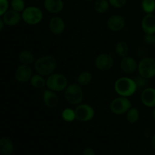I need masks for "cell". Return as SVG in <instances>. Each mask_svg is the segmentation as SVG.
<instances>
[{"label": "cell", "mask_w": 155, "mask_h": 155, "mask_svg": "<svg viewBox=\"0 0 155 155\" xmlns=\"http://www.w3.org/2000/svg\"><path fill=\"white\" fill-rule=\"evenodd\" d=\"M141 8L145 14H154L155 0H143L141 2Z\"/></svg>", "instance_id": "cell-27"}, {"label": "cell", "mask_w": 155, "mask_h": 155, "mask_svg": "<svg viewBox=\"0 0 155 155\" xmlns=\"http://www.w3.org/2000/svg\"><path fill=\"white\" fill-rule=\"evenodd\" d=\"M152 118L155 122V107H153V110H152Z\"/></svg>", "instance_id": "cell-36"}, {"label": "cell", "mask_w": 155, "mask_h": 155, "mask_svg": "<svg viewBox=\"0 0 155 155\" xmlns=\"http://www.w3.org/2000/svg\"><path fill=\"white\" fill-rule=\"evenodd\" d=\"M68 86V80L64 74L54 73L46 78L47 89L55 92H64Z\"/></svg>", "instance_id": "cell-4"}, {"label": "cell", "mask_w": 155, "mask_h": 155, "mask_svg": "<svg viewBox=\"0 0 155 155\" xmlns=\"http://www.w3.org/2000/svg\"><path fill=\"white\" fill-rule=\"evenodd\" d=\"M138 74L145 79L154 78L155 77V58L144 57L138 64Z\"/></svg>", "instance_id": "cell-6"}, {"label": "cell", "mask_w": 155, "mask_h": 155, "mask_svg": "<svg viewBox=\"0 0 155 155\" xmlns=\"http://www.w3.org/2000/svg\"><path fill=\"white\" fill-rule=\"evenodd\" d=\"M153 155H155V153H154V154H153Z\"/></svg>", "instance_id": "cell-39"}, {"label": "cell", "mask_w": 155, "mask_h": 155, "mask_svg": "<svg viewBox=\"0 0 155 155\" xmlns=\"http://www.w3.org/2000/svg\"><path fill=\"white\" fill-rule=\"evenodd\" d=\"M8 0H0V17L4 15V14L8 10Z\"/></svg>", "instance_id": "cell-32"}, {"label": "cell", "mask_w": 155, "mask_h": 155, "mask_svg": "<svg viewBox=\"0 0 155 155\" xmlns=\"http://www.w3.org/2000/svg\"><path fill=\"white\" fill-rule=\"evenodd\" d=\"M126 26V20L120 15H111L107 21V27L113 32H120L124 29Z\"/></svg>", "instance_id": "cell-12"}, {"label": "cell", "mask_w": 155, "mask_h": 155, "mask_svg": "<svg viewBox=\"0 0 155 155\" xmlns=\"http://www.w3.org/2000/svg\"><path fill=\"white\" fill-rule=\"evenodd\" d=\"M21 17L24 23L30 26H35L41 23L43 19V12L36 6H29L21 12Z\"/></svg>", "instance_id": "cell-5"}, {"label": "cell", "mask_w": 155, "mask_h": 155, "mask_svg": "<svg viewBox=\"0 0 155 155\" xmlns=\"http://www.w3.org/2000/svg\"><path fill=\"white\" fill-rule=\"evenodd\" d=\"M133 80L136 82V86H137L138 89H142L143 90L144 89L147 88V86H148V79L144 78L143 77H142L141 75H139V74L133 77Z\"/></svg>", "instance_id": "cell-28"}, {"label": "cell", "mask_w": 155, "mask_h": 155, "mask_svg": "<svg viewBox=\"0 0 155 155\" xmlns=\"http://www.w3.org/2000/svg\"><path fill=\"white\" fill-rule=\"evenodd\" d=\"M139 1H141V2H142V1H143V0H139Z\"/></svg>", "instance_id": "cell-38"}, {"label": "cell", "mask_w": 155, "mask_h": 155, "mask_svg": "<svg viewBox=\"0 0 155 155\" xmlns=\"http://www.w3.org/2000/svg\"><path fill=\"white\" fill-rule=\"evenodd\" d=\"M61 118L67 123H72L76 120V114L74 109L67 107L61 112Z\"/></svg>", "instance_id": "cell-26"}, {"label": "cell", "mask_w": 155, "mask_h": 155, "mask_svg": "<svg viewBox=\"0 0 155 155\" xmlns=\"http://www.w3.org/2000/svg\"><path fill=\"white\" fill-rule=\"evenodd\" d=\"M140 99L143 105L147 107H155V88L147 87L142 90Z\"/></svg>", "instance_id": "cell-14"}, {"label": "cell", "mask_w": 155, "mask_h": 155, "mask_svg": "<svg viewBox=\"0 0 155 155\" xmlns=\"http://www.w3.org/2000/svg\"><path fill=\"white\" fill-rule=\"evenodd\" d=\"M128 0H108L109 4L114 8H121L127 5Z\"/></svg>", "instance_id": "cell-31"}, {"label": "cell", "mask_w": 155, "mask_h": 155, "mask_svg": "<svg viewBox=\"0 0 155 155\" xmlns=\"http://www.w3.org/2000/svg\"><path fill=\"white\" fill-rule=\"evenodd\" d=\"M138 64L139 63L136 59L127 55L121 58L120 62V68L124 74L130 75V74H135L138 71Z\"/></svg>", "instance_id": "cell-11"}, {"label": "cell", "mask_w": 155, "mask_h": 155, "mask_svg": "<svg viewBox=\"0 0 155 155\" xmlns=\"http://www.w3.org/2000/svg\"><path fill=\"white\" fill-rule=\"evenodd\" d=\"M14 144L8 138L0 139V154L2 155H12L14 152Z\"/></svg>", "instance_id": "cell-19"}, {"label": "cell", "mask_w": 155, "mask_h": 155, "mask_svg": "<svg viewBox=\"0 0 155 155\" xmlns=\"http://www.w3.org/2000/svg\"><path fill=\"white\" fill-rule=\"evenodd\" d=\"M143 41L148 45L155 48V33L154 34H145L143 36Z\"/></svg>", "instance_id": "cell-30"}, {"label": "cell", "mask_w": 155, "mask_h": 155, "mask_svg": "<svg viewBox=\"0 0 155 155\" xmlns=\"http://www.w3.org/2000/svg\"><path fill=\"white\" fill-rule=\"evenodd\" d=\"M57 65L58 63L55 58L50 54H46L36 59L33 64V68L36 74L45 77L54 74L57 68Z\"/></svg>", "instance_id": "cell-1"}, {"label": "cell", "mask_w": 155, "mask_h": 155, "mask_svg": "<svg viewBox=\"0 0 155 155\" xmlns=\"http://www.w3.org/2000/svg\"><path fill=\"white\" fill-rule=\"evenodd\" d=\"M154 58H155V55H154Z\"/></svg>", "instance_id": "cell-40"}, {"label": "cell", "mask_w": 155, "mask_h": 155, "mask_svg": "<svg viewBox=\"0 0 155 155\" xmlns=\"http://www.w3.org/2000/svg\"><path fill=\"white\" fill-rule=\"evenodd\" d=\"M95 68L101 71H108L113 68L114 59L113 56L108 53H101L95 58Z\"/></svg>", "instance_id": "cell-9"}, {"label": "cell", "mask_w": 155, "mask_h": 155, "mask_svg": "<svg viewBox=\"0 0 155 155\" xmlns=\"http://www.w3.org/2000/svg\"><path fill=\"white\" fill-rule=\"evenodd\" d=\"M42 101L48 108H55L59 104V97L55 92L50 89H46L42 93Z\"/></svg>", "instance_id": "cell-15"}, {"label": "cell", "mask_w": 155, "mask_h": 155, "mask_svg": "<svg viewBox=\"0 0 155 155\" xmlns=\"http://www.w3.org/2000/svg\"><path fill=\"white\" fill-rule=\"evenodd\" d=\"M114 51L117 55L120 58H124L128 55L130 47L128 44L124 41H118L115 45Z\"/></svg>", "instance_id": "cell-22"}, {"label": "cell", "mask_w": 155, "mask_h": 155, "mask_svg": "<svg viewBox=\"0 0 155 155\" xmlns=\"http://www.w3.org/2000/svg\"><path fill=\"white\" fill-rule=\"evenodd\" d=\"M84 1H86V2H91V1H92V0H84Z\"/></svg>", "instance_id": "cell-37"}, {"label": "cell", "mask_w": 155, "mask_h": 155, "mask_svg": "<svg viewBox=\"0 0 155 155\" xmlns=\"http://www.w3.org/2000/svg\"><path fill=\"white\" fill-rule=\"evenodd\" d=\"M151 146H152V148L155 150V133L153 135L152 137H151Z\"/></svg>", "instance_id": "cell-34"}, {"label": "cell", "mask_w": 155, "mask_h": 155, "mask_svg": "<svg viewBox=\"0 0 155 155\" xmlns=\"http://www.w3.org/2000/svg\"><path fill=\"white\" fill-rule=\"evenodd\" d=\"M92 80V74L88 71H83L79 74L77 78V83L83 86H89Z\"/></svg>", "instance_id": "cell-23"}, {"label": "cell", "mask_w": 155, "mask_h": 155, "mask_svg": "<svg viewBox=\"0 0 155 155\" xmlns=\"http://www.w3.org/2000/svg\"><path fill=\"white\" fill-rule=\"evenodd\" d=\"M64 97L68 104L77 106L83 102L84 92L80 85L77 83H73L68 84L64 91Z\"/></svg>", "instance_id": "cell-3"}, {"label": "cell", "mask_w": 155, "mask_h": 155, "mask_svg": "<svg viewBox=\"0 0 155 155\" xmlns=\"http://www.w3.org/2000/svg\"><path fill=\"white\" fill-rule=\"evenodd\" d=\"M30 83L35 89H42L46 86V79L39 74H33L30 79Z\"/></svg>", "instance_id": "cell-21"}, {"label": "cell", "mask_w": 155, "mask_h": 155, "mask_svg": "<svg viewBox=\"0 0 155 155\" xmlns=\"http://www.w3.org/2000/svg\"><path fill=\"white\" fill-rule=\"evenodd\" d=\"M74 110H75L76 120L80 122H89L95 117V109L92 105L89 104L81 103L76 106Z\"/></svg>", "instance_id": "cell-8"}, {"label": "cell", "mask_w": 155, "mask_h": 155, "mask_svg": "<svg viewBox=\"0 0 155 155\" xmlns=\"http://www.w3.org/2000/svg\"><path fill=\"white\" fill-rule=\"evenodd\" d=\"M33 69L30 65L21 64L16 68L15 72V77L18 82L25 83L30 82L33 76Z\"/></svg>", "instance_id": "cell-10"}, {"label": "cell", "mask_w": 155, "mask_h": 155, "mask_svg": "<svg viewBox=\"0 0 155 155\" xmlns=\"http://www.w3.org/2000/svg\"><path fill=\"white\" fill-rule=\"evenodd\" d=\"M114 88L116 93L119 96L127 97V98L133 96L138 90V87L134 80L127 77L118 78L115 81Z\"/></svg>", "instance_id": "cell-2"}, {"label": "cell", "mask_w": 155, "mask_h": 155, "mask_svg": "<svg viewBox=\"0 0 155 155\" xmlns=\"http://www.w3.org/2000/svg\"><path fill=\"white\" fill-rule=\"evenodd\" d=\"M44 8L52 15H58L63 11L64 3L63 0H44Z\"/></svg>", "instance_id": "cell-18"}, {"label": "cell", "mask_w": 155, "mask_h": 155, "mask_svg": "<svg viewBox=\"0 0 155 155\" xmlns=\"http://www.w3.org/2000/svg\"><path fill=\"white\" fill-rule=\"evenodd\" d=\"M140 117L139 110L136 107H132L126 113V119L129 124H134L139 121Z\"/></svg>", "instance_id": "cell-25"}, {"label": "cell", "mask_w": 155, "mask_h": 155, "mask_svg": "<svg viewBox=\"0 0 155 155\" xmlns=\"http://www.w3.org/2000/svg\"><path fill=\"white\" fill-rule=\"evenodd\" d=\"M48 29L52 34L61 35L66 29V24L63 18L56 15L50 19L48 22Z\"/></svg>", "instance_id": "cell-13"}, {"label": "cell", "mask_w": 155, "mask_h": 155, "mask_svg": "<svg viewBox=\"0 0 155 155\" xmlns=\"http://www.w3.org/2000/svg\"><path fill=\"white\" fill-rule=\"evenodd\" d=\"M108 0H95L94 2V10L98 14H104L110 8Z\"/></svg>", "instance_id": "cell-24"}, {"label": "cell", "mask_w": 155, "mask_h": 155, "mask_svg": "<svg viewBox=\"0 0 155 155\" xmlns=\"http://www.w3.org/2000/svg\"><path fill=\"white\" fill-rule=\"evenodd\" d=\"M83 155H96V153H95V151L93 148H90V147H87V148L83 149Z\"/></svg>", "instance_id": "cell-33"}, {"label": "cell", "mask_w": 155, "mask_h": 155, "mask_svg": "<svg viewBox=\"0 0 155 155\" xmlns=\"http://www.w3.org/2000/svg\"><path fill=\"white\" fill-rule=\"evenodd\" d=\"M141 27L145 34L155 33V15L154 14H146L141 22Z\"/></svg>", "instance_id": "cell-16"}, {"label": "cell", "mask_w": 155, "mask_h": 155, "mask_svg": "<svg viewBox=\"0 0 155 155\" xmlns=\"http://www.w3.org/2000/svg\"><path fill=\"white\" fill-rule=\"evenodd\" d=\"M18 59L21 64L30 65L33 64L36 61V58L33 53L29 50H23L18 54Z\"/></svg>", "instance_id": "cell-20"}, {"label": "cell", "mask_w": 155, "mask_h": 155, "mask_svg": "<svg viewBox=\"0 0 155 155\" xmlns=\"http://www.w3.org/2000/svg\"><path fill=\"white\" fill-rule=\"evenodd\" d=\"M4 25H5L4 21H3L2 19L0 18V31H2V30H3V28H4Z\"/></svg>", "instance_id": "cell-35"}, {"label": "cell", "mask_w": 155, "mask_h": 155, "mask_svg": "<svg viewBox=\"0 0 155 155\" xmlns=\"http://www.w3.org/2000/svg\"><path fill=\"white\" fill-rule=\"evenodd\" d=\"M2 20L5 25L13 27L18 25L21 22L22 17L20 12H16L13 9H8L2 16Z\"/></svg>", "instance_id": "cell-17"}, {"label": "cell", "mask_w": 155, "mask_h": 155, "mask_svg": "<svg viewBox=\"0 0 155 155\" xmlns=\"http://www.w3.org/2000/svg\"><path fill=\"white\" fill-rule=\"evenodd\" d=\"M1 155H2V154H1Z\"/></svg>", "instance_id": "cell-41"}, {"label": "cell", "mask_w": 155, "mask_h": 155, "mask_svg": "<svg viewBox=\"0 0 155 155\" xmlns=\"http://www.w3.org/2000/svg\"><path fill=\"white\" fill-rule=\"evenodd\" d=\"M133 107L131 101L127 97L119 96L114 98L110 103V110L115 115L126 114Z\"/></svg>", "instance_id": "cell-7"}, {"label": "cell", "mask_w": 155, "mask_h": 155, "mask_svg": "<svg viewBox=\"0 0 155 155\" xmlns=\"http://www.w3.org/2000/svg\"><path fill=\"white\" fill-rule=\"evenodd\" d=\"M11 7H12V9L21 13L26 8L25 2L24 0H12Z\"/></svg>", "instance_id": "cell-29"}]
</instances>
